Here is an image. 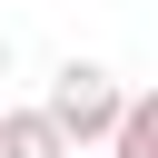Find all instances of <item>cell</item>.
<instances>
[{
    "label": "cell",
    "instance_id": "cell-1",
    "mask_svg": "<svg viewBox=\"0 0 158 158\" xmlns=\"http://www.w3.org/2000/svg\"><path fill=\"white\" fill-rule=\"evenodd\" d=\"M59 128H69V148H109V128H118V109H128V89H118V69H99V59H59L49 69V99H40Z\"/></svg>",
    "mask_w": 158,
    "mask_h": 158
},
{
    "label": "cell",
    "instance_id": "cell-2",
    "mask_svg": "<svg viewBox=\"0 0 158 158\" xmlns=\"http://www.w3.org/2000/svg\"><path fill=\"white\" fill-rule=\"evenodd\" d=\"M0 158H69V128L49 109H0Z\"/></svg>",
    "mask_w": 158,
    "mask_h": 158
},
{
    "label": "cell",
    "instance_id": "cell-3",
    "mask_svg": "<svg viewBox=\"0 0 158 158\" xmlns=\"http://www.w3.org/2000/svg\"><path fill=\"white\" fill-rule=\"evenodd\" d=\"M109 158H158V89H128V109L109 128Z\"/></svg>",
    "mask_w": 158,
    "mask_h": 158
},
{
    "label": "cell",
    "instance_id": "cell-4",
    "mask_svg": "<svg viewBox=\"0 0 158 158\" xmlns=\"http://www.w3.org/2000/svg\"><path fill=\"white\" fill-rule=\"evenodd\" d=\"M0 79H10V30H0Z\"/></svg>",
    "mask_w": 158,
    "mask_h": 158
}]
</instances>
